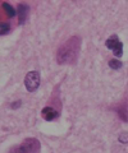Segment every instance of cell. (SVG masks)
<instances>
[{
	"instance_id": "6da1fadb",
	"label": "cell",
	"mask_w": 128,
	"mask_h": 153,
	"mask_svg": "<svg viewBox=\"0 0 128 153\" xmlns=\"http://www.w3.org/2000/svg\"><path fill=\"white\" fill-rule=\"evenodd\" d=\"M79 47H81V40L77 36L70 37L69 40L65 41L56 54V60L59 64H73L76 63L79 54Z\"/></svg>"
},
{
	"instance_id": "7a4b0ae2",
	"label": "cell",
	"mask_w": 128,
	"mask_h": 153,
	"mask_svg": "<svg viewBox=\"0 0 128 153\" xmlns=\"http://www.w3.org/2000/svg\"><path fill=\"white\" fill-rule=\"evenodd\" d=\"M40 152V142L36 138L25 139L19 146L12 147L9 153H39Z\"/></svg>"
},
{
	"instance_id": "3957f363",
	"label": "cell",
	"mask_w": 128,
	"mask_h": 153,
	"mask_svg": "<svg viewBox=\"0 0 128 153\" xmlns=\"http://www.w3.org/2000/svg\"><path fill=\"white\" fill-rule=\"evenodd\" d=\"M25 85L28 92H35L40 85V73L37 70L30 71L25 78Z\"/></svg>"
},
{
	"instance_id": "277c9868",
	"label": "cell",
	"mask_w": 128,
	"mask_h": 153,
	"mask_svg": "<svg viewBox=\"0 0 128 153\" xmlns=\"http://www.w3.org/2000/svg\"><path fill=\"white\" fill-rule=\"evenodd\" d=\"M105 45L108 49L113 50V54H114L117 57H121L123 55V44L119 41V38H118L117 35H113L112 37H109Z\"/></svg>"
},
{
	"instance_id": "5b68a950",
	"label": "cell",
	"mask_w": 128,
	"mask_h": 153,
	"mask_svg": "<svg viewBox=\"0 0 128 153\" xmlns=\"http://www.w3.org/2000/svg\"><path fill=\"white\" fill-rule=\"evenodd\" d=\"M41 116L44 117V120H46V121H53V120H55V119L59 116V112L56 111V110H54L53 107H49V106H47V107L42 108Z\"/></svg>"
},
{
	"instance_id": "8992f818",
	"label": "cell",
	"mask_w": 128,
	"mask_h": 153,
	"mask_svg": "<svg viewBox=\"0 0 128 153\" xmlns=\"http://www.w3.org/2000/svg\"><path fill=\"white\" fill-rule=\"evenodd\" d=\"M17 12H18V16H19V25H23L26 21V17L28 14V7L26 4H18V8H17Z\"/></svg>"
},
{
	"instance_id": "52a82bcc",
	"label": "cell",
	"mask_w": 128,
	"mask_h": 153,
	"mask_svg": "<svg viewBox=\"0 0 128 153\" xmlns=\"http://www.w3.org/2000/svg\"><path fill=\"white\" fill-rule=\"evenodd\" d=\"M1 7H3L4 10H5L8 18H13V17L17 14V10H14V8L10 5V4H8V3H5V1H3V3H1Z\"/></svg>"
},
{
	"instance_id": "ba28073f",
	"label": "cell",
	"mask_w": 128,
	"mask_h": 153,
	"mask_svg": "<svg viewBox=\"0 0 128 153\" xmlns=\"http://www.w3.org/2000/svg\"><path fill=\"white\" fill-rule=\"evenodd\" d=\"M109 66H110L112 69L117 70V69H121L122 68V63H121V61H118V60H115V59H113V60L109 61Z\"/></svg>"
},
{
	"instance_id": "9c48e42d",
	"label": "cell",
	"mask_w": 128,
	"mask_h": 153,
	"mask_svg": "<svg viewBox=\"0 0 128 153\" xmlns=\"http://www.w3.org/2000/svg\"><path fill=\"white\" fill-rule=\"evenodd\" d=\"M0 30H1V36H4V35H7V33L10 31V26L8 25V23H4V22H1L0 23Z\"/></svg>"
},
{
	"instance_id": "30bf717a",
	"label": "cell",
	"mask_w": 128,
	"mask_h": 153,
	"mask_svg": "<svg viewBox=\"0 0 128 153\" xmlns=\"http://www.w3.org/2000/svg\"><path fill=\"white\" fill-rule=\"evenodd\" d=\"M119 140H121V143H128V134H127V133L121 134Z\"/></svg>"
}]
</instances>
